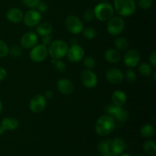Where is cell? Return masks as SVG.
<instances>
[{"mask_svg": "<svg viewBox=\"0 0 156 156\" xmlns=\"http://www.w3.org/2000/svg\"><path fill=\"white\" fill-rule=\"evenodd\" d=\"M95 131L100 136L111 134L116 128V121L112 117L105 114L99 117L95 123Z\"/></svg>", "mask_w": 156, "mask_h": 156, "instance_id": "cell-1", "label": "cell"}, {"mask_svg": "<svg viewBox=\"0 0 156 156\" xmlns=\"http://www.w3.org/2000/svg\"><path fill=\"white\" fill-rule=\"evenodd\" d=\"M48 56V49L46 46L41 44H37L31 48L30 52V58L33 62H41L45 60Z\"/></svg>", "mask_w": 156, "mask_h": 156, "instance_id": "cell-8", "label": "cell"}, {"mask_svg": "<svg viewBox=\"0 0 156 156\" xmlns=\"http://www.w3.org/2000/svg\"><path fill=\"white\" fill-rule=\"evenodd\" d=\"M19 121L14 117H5L1 123V126L5 130H15L19 126Z\"/></svg>", "mask_w": 156, "mask_h": 156, "instance_id": "cell-20", "label": "cell"}, {"mask_svg": "<svg viewBox=\"0 0 156 156\" xmlns=\"http://www.w3.org/2000/svg\"><path fill=\"white\" fill-rule=\"evenodd\" d=\"M53 92L51 91V90H47V91L44 92V96L47 99H50L52 97H53Z\"/></svg>", "mask_w": 156, "mask_h": 156, "instance_id": "cell-41", "label": "cell"}, {"mask_svg": "<svg viewBox=\"0 0 156 156\" xmlns=\"http://www.w3.org/2000/svg\"><path fill=\"white\" fill-rule=\"evenodd\" d=\"M114 45L117 48V50H120V51H124L128 48V44L127 40L123 37H117L114 40Z\"/></svg>", "mask_w": 156, "mask_h": 156, "instance_id": "cell-25", "label": "cell"}, {"mask_svg": "<svg viewBox=\"0 0 156 156\" xmlns=\"http://www.w3.org/2000/svg\"><path fill=\"white\" fill-rule=\"evenodd\" d=\"M105 58L111 63H117L120 60L121 55L117 49H108L105 53Z\"/></svg>", "mask_w": 156, "mask_h": 156, "instance_id": "cell-21", "label": "cell"}, {"mask_svg": "<svg viewBox=\"0 0 156 156\" xmlns=\"http://www.w3.org/2000/svg\"><path fill=\"white\" fill-rule=\"evenodd\" d=\"M65 27L73 34H79L84 29L82 20L76 15H69L65 20Z\"/></svg>", "mask_w": 156, "mask_h": 156, "instance_id": "cell-7", "label": "cell"}, {"mask_svg": "<svg viewBox=\"0 0 156 156\" xmlns=\"http://www.w3.org/2000/svg\"><path fill=\"white\" fill-rule=\"evenodd\" d=\"M22 2L25 6L30 8V9H34V8L37 7L41 0H22Z\"/></svg>", "mask_w": 156, "mask_h": 156, "instance_id": "cell-35", "label": "cell"}, {"mask_svg": "<svg viewBox=\"0 0 156 156\" xmlns=\"http://www.w3.org/2000/svg\"><path fill=\"white\" fill-rule=\"evenodd\" d=\"M101 156H117V155H114V154H113L112 152H108V153L107 154H103Z\"/></svg>", "mask_w": 156, "mask_h": 156, "instance_id": "cell-42", "label": "cell"}, {"mask_svg": "<svg viewBox=\"0 0 156 156\" xmlns=\"http://www.w3.org/2000/svg\"><path fill=\"white\" fill-rule=\"evenodd\" d=\"M126 148V144L123 139L121 138H115L111 143V152L116 155H121L125 150Z\"/></svg>", "mask_w": 156, "mask_h": 156, "instance_id": "cell-18", "label": "cell"}, {"mask_svg": "<svg viewBox=\"0 0 156 156\" xmlns=\"http://www.w3.org/2000/svg\"><path fill=\"white\" fill-rule=\"evenodd\" d=\"M52 43V37L50 35H46V36L42 37V44L43 45L47 46L50 45Z\"/></svg>", "mask_w": 156, "mask_h": 156, "instance_id": "cell-38", "label": "cell"}, {"mask_svg": "<svg viewBox=\"0 0 156 156\" xmlns=\"http://www.w3.org/2000/svg\"><path fill=\"white\" fill-rule=\"evenodd\" d=\"M106 114L111 116L118 123H124L129 119V113L122 107L117 106L114 104H110L105 108Z\"/></svg>", "mask_w": 156, "mask_h": 156, "instance_id": "cell-5", "label": "cell"}, {"mask_svg": "<svg viewBox=\"0 0 156 156\" xmlns=\"http://www.w3.org/2000/svg\"><path fill=\"white\" fill-rule=\"evenodd\" d=\"M138 156H146V155H143V154H140V155H139Z\"/></svg>", "mask_w": 156, "mask_h": 156, "instance_id": "cell-47", "label": "cell"}, {"mask_svg": "<svg viewBox=\"0 0 156 156\" xmlns=\"http://www.w3.org/2000/svg\"><path fill=\"white\" fill-rule=\"evenodd\" d=\"M94 17L100 21H108L114 16V9L111 4L101 2L98 4L93 9Z\"/></svg>", "mask_w": 156, "mask_h": 156, "instance_id": "cell-4", "label": "cell"}, {"mask_svg": "<svg viewBox=\"0 0 156 156\" xmlns=\"http://www.w3.org/2000/svg\"><path fill=\"white\" fill-rule=\"evenodd\" d=\"M139 73L143 76H149L152 74V68L150 64L147 62H142L138 67Z\"/></svg>", "mask_w": 156, "mask_h": 156, "instance_id": "cell-26", "label": "cell"}, {"mask_svg": "<svg viewBox=\"0 0 156 156\" xmlns=\"http://www.w3.org/2000/svg\"><path fill=\"white\" fill-rule=\"evenodd\" d=\"M9 53H10L12 56H20L22 55L23 53V50L21 47L20 46H17V45H14L9 49Z\"/></svg>", "mask_w": 156, "mask_h": 156, "instance_id": "cell-31", "label": "cell"}, {"mask_svg": "<svg viewBox=\"0 0 156 156\" xmlns=\"http://www.w3.org/2000/svg\"><path fill=\"white\" fill-rule=\"evenodd\" d=\"M66 56H67V59L71 62H79L83 59L85 56V50L79 44H73L71 47L68 48Z\"/></svg>", "mask_w": 156, "mask_h": 156, "instance_id": "cell-11", "label": "cell"}, {"mask_svg": "<svg viewBox=\"0 0 156 156\" xmlns=\"http://www.w3.org/2000/svg\"><path fill=\"white\" fill-rule=\"evenodd\" d=\"M39 38L37 34L33 31H28L21 37V47L24 49H31L37 44Z\"/></svg>", "mask_w": 156, "mask_h": 156, "instance_id": "cell-14", "label": "cell"}, {"mask_svg": "<svg viewBox=\"0 0 156 156\" xmlns=\"http://www.w3.org/2000/svg\"><path fill=\"white\" fill-rule=\"evenodd\" d=\"M82 85L88 88H92L97 85L98 76L91 69H85L82 72L80 76Z\"/></svg>", "mask_w": 156, "mask_h": 156, "instance_id": "cell-9", "label": "cell"}, {"mask_svg": "<svg viewBox=\"0 0 156 156\" xmlns=\"http://www.w3.org/2000/svg\"><path fill=\"white\" fill-rule=\"evenodd\" d=\"M68 44L62 40H56L52 41L49 45L48 54L51 56L52 59H60L66 55L68 50Z\"/></svg>", "mask_w": 156, "mask_h": 156, "instance_id": "cell-3", "label": "cell"}, {"mask_svg": "<svg viewBox=\"0 0 156 156\" xmlns=\"http://www.w3.org/2000/svg\"><path fill=\"white\" fill-rule=\"evenodd\" d=\"M96 61L93 56H87L86 58H85L84 59V65L88 69H91L94 68L95 66Z\"/></svg>", "mask_w": 156, "mask_h": 156, "instance_id": "cell-30", "label": "cell"}, {"mask_svg": "<svg viewBox=\"0 0 156 156\" xmlns=\"http://www.w3.org/2000/svg\"><path fill=\"white\" fill-rule=\"evenodd\" d=\"M143 149L146 154L149 156H155L156 155V143L154 140H149L143 143Z\"/></svg>", "mask_w": 156, "mask_h": 156, "instance_id": "cell-24", "label": "cell"}, {"mask_svg": "<svg viewBox=\"0 0 156 156\" xmlns=\"http://www.w3.org/2000/svg\"><path fill=\"white\" fill-rule=\"evenodd\" d=\"M9 47L5 41L0 40V59L9 54Z\"/></svg>", "mask_w": 156, "mask_h": 156, "instance_id": "cell-29", "label": "cell"}, {"mask_svg": "<svg viewBox=\"0 0 156 156\" xmlns=\"http://www.w3.org/2000/svg\"><path fill=\"white\" fill-rule=\"evenodd\" d=\"M140 133H141V136L143 138L146 139H150L154 136L155 133V127L152 126L150 123H146V124L143 125L140 129Z\"/></svg>", "mask_w": 156, "mask_h": 156, "instance_id": "cell-23", "label": "cell"}, {"mask_svg": "<svg viewBox=\"0 0 156 156\" xmlns=\"http://www.w3.org/2000/svg\"><path fill=\"white\" fill-rule=\"evenodd\" d=\"M55 68L59 73H63L64 71L66 69V63L61 59H56V62H54Z\"/></svg>", "mask_w": 156, "mask_h": 156, "instance_id": "cell-34", "label": "cell"}, {"mask_svg": "<svg viewBox=\"0 0 156 156\" xmlns=\"http://www.w3.org/2000/svg\"><path fill=\"white\" fill-rule=\"evenodd\" d=\"M139 7L142 9H149L152 5V0H138L137 2Z\"/></svg>", "mask_w": 156, "mask_h": 156, "instance_id": "cell-33", "label": "cell"}, {"mask_svg": "<svg viewBox=\"0 0 156 156\" xmlns=\"http://www.w3.org/2000/svg\"><path fill=\"white\" fill-rule=\"evenodd\" d=\"M149 61H150V64L152 66L155 67L156 66V52L154 51L153 53L151 54L149 56Z\"/></svg>", "mask_w": 156, "mask_h": 156, "instance_id": "cell-39", "label": "cell"}, {"mask_svg": "<svg viewBox=\"0 0 156 156\" xmlns=\"http://www.w3.org/2000/svg\"><path fill=\"white\" fill-rule=\"evenodd\" d=\"M153 79H154V80L155 81V71L154 72V76H153Z\"/></svg>", "mask_w": 156, "mask_h": 156, "instance_id": "cell-46", "label": "cell"}, {"mask_svg": "<svg viewBox=\"0 0 156 156\" xmlns=\"http://www.w3.org/2000/svg\"><path fill=\"white\" fill-rule=\"evenodd\" d=\"M83 18L84 19L87 21H91V20L94 18V11L91 9H87V10L83 13Z\"/></svg>", "mask_w": 156, "mask_h": 156, "instance_id": "cell-36", "label": "cell"}, {"mask_svg": "<svg viewBox=\"0 0 156 156\" xmlns=\"http://www.w3.org/2000/svg\"><path fill=\"white\" fill-rule=\"evenodd\" d=\"M111 100L114 105L119 107H123L126 105L127 101V96L124 91L121 90H117L114 91L111 96Z\"/></svg>", "mask_w": 156, "mask_h": 156, "instance_id": "cell-19", "label": "cell"}, {"mask_svg": "<svg viewBox=\"0 0 156 156\" xmlns=\"http://www.w3.org/2000/svg\"><path fill=\"white\" fill-rule=\"evenodd\" d=\"M125 28V21L123 18L119 16H113L108 21L107 30L112 36H118Z\"/></svg>", "mask_w": 156, "mask_h": 156, "instance_id": "cell-6", "label": "cell"}, {"mask_svg": "<svg viewBox=\"0 0 156 156\" xmlns=\"http://www.w3.org/2000/svg\"><path fill=\"white\" fill-rule=\"evenodd\" d=\"M120 156H132V155H129V154H123V155H121Z\"/></svg>", "mask_w": 156, "mask_h": 156, "instance_id": "cell-45", "label": "cell"}, {"mask_svg": "<svg viewBox=\"0 0 156 156\" xmlns=\"http://www.w3.org/2000/svg\"><path fill=\"white\" fill-rule=\"evenodd\" d=\"M126 79L127 80L128 82H130V83L136 82V73H135V71L130 69H128L126 72Z\"/></svg>", "mask_w": 156, "mask_h": 156, "instance_id": "cell-32", "label": "cell"}, {"mask_svg": "<svg viewBox=\"0 0 156 156\" xmlns=\"http://www.w3.org/2000/svg\"><path fill=\"white\" fill-rule=\"evenodd\" d=\"M47 106V98L43 94H37L34 96L30 101L29 108L32 112L35 114L41 113L45 109Z\"/></svg>", "mask_w": 156, "mask_h": 156, "instance_id": "cell-12", "label": "cell"}, {"mask_svg": "<svg viewBox=\"0 0 156 156\" xmlns=\"http://www.w3.org/2000/svg\"><path fill=\"white\" fill-rule=\"evenodd\" d=\"M6 18H7L8 21L13 24H18L23 21L24 14L20 9L12 8L6 13Z\"/></svg>", "mask_w": 156, "mask_h": 156, "instance_id": "cell-17", "label": "cell"}, {"mask_svg": "<svg viewBox=\"0 0 156 156\" xmlns=\"http://www.w3.org/2000/svg\"><path fill=\"white\" fill-rule=\"evenodd\" d=\"M37 27V32L41 37L50 35L53 32V26L49 22H43L38 24Z\"/></svg>", "mask_w": 156, "mask_h": 156, "instance_id": "cell-22", "label": "cell"}, {"mask_svg": "<svg viewBox=\"0 0 156 156\" xmlns=\"http://www.w3.org/2000/svg\"><path fill=\"white\" fill-rule=\"evenodd\" d=\"M114 7L120 17H129L135 12L136 4L134 0H114Z\"/></svg>", "mask_w": 156, "mask_h": 156, "instance_id": "cell-2", "label": "cell"}, {"mask_svg": "<svg viewBox=\"0 0 156 156\" xmlns=\"http://www.w3.org/2000/svg\"><path fill=\"white\" fill-rule=\"evenodd\" d=\"M83 36L88 40H93L97 35V31L92 27H87L82 30Z\"/></svg>", "mask_w": 156, "mask_h": 156, "instance_id": "cell-28", "label": "cell"}, {"mask_svg": "<svg viewBox=\"0 0 156 156\" xmlns=\"http://www.w3.org/2000/svg\"><path fill=\"white\" fill-rule=\"evenodd\" d=\"M105 77L108 82L112 85H117L123 82L125 76L120 69L117 68H111L106 72Z\"/></svg>", "mask_w": 156, "mask_h": 156, "instance_id": "cell-15", "label": "cell"}, {"mask_svg": "<svg viewBox=\"0 0 156 156\" xmlns=\"http://www.w3.org/2000/svg\"><path fill=\"white\" fill-rule=\"evenodd\" d=\"M2 111V101H0V114H1Z\"/></svg>", "mask_w": 156, "mask_h": 156, "instance_id": "cell-44", "label": "cell"}, {"mask_svg": "<svg viewBox=\"0 0 156 156\" xmlns=\"http://www.w3.org/2000/svg\"><path fill=\"white\" fill-rule=\"evenodd\" d=\"M5 132V129H3L1 126H0V135H2Z\"/></svg>", "mask_w": 156, "mask_h": 156, "instance_id": "cell-43", "label": "cell"}, {"mask_svg": "<svg viewBox=\"0 0 156 156\" xmlns=\"http://www.w3.org/2000/svg\"><path fill=\"white\" fill-rule=\"evenodd\" d=\"M41 19H42L41 13H40L37 10L30 9L24 15L23 21L27 27H34L40 24Z\"/></svg>", "mask_w": 156, "mask_h": 156, "instance_id": "cell-10", "label": "cell"}, {"mask_svg": "<svg viewBox=\"0 0 156 156\" xmlns=\"http://www.w3.org/2000/svg\"><path fill=\"white\" fill-rule=\"evenodd\" d=\"M140 53L138 50L131 49L127 50L123 56V62L129 68H134L140 61Z\"/></svg>", "mask_w": 156, "mask_h": 156, "instance_id": "cell-13", "label": "cell"}, {"mask_svg": "<svg viewBox=\"0 0 156 156\" xmlns=\"http://www.w3.org/2000/svg\"><path fill=\"white\" fill-rule=\"evenodd\" d=\"M36 8L40 13H44V12H46L47 11V9H48L47 3H45L44 2H41V1L40 2L39 4L37 5Z\"/></svg>", "mask_w": 156, "mask_h": 156, "instance_id": "cell-37", "label": "cell"}, {"mask_svg": "<svg viewBox=\"0 0 156 156\" xmlns=\"http://www.w3.org/2000/svg\"><path fill=\"white\" fill-rule=\"evenodd\" d=\"M56 88L61 94L69 95L74 91V85L69 79L62 78L59 79L56 82Z\"/></svg>", "mask_w": 156, "mask_h": 156, "instance_id": "cell-16", "label": "cell"}, {"mask_svg": "<svg viewBox=\"0 0 156 156\" xmlns=\"http://www.w3.org/2000/svg\"><path fill=\"white\" fill-rule=\"evenodd\" d=\"M111 143L110 140H102L98 144V149L99 152L103 154H107L111 152Z\"/></svg>", "mask_w": 156, "mask_h": 156, "instance_id": "cell-27", "label": "cell"}, {"mask_svg": "<svg viewBox=\"0 0 156 156\" xmlns=\"http://www.w3.org/2000/svg\"><path fill=\"white\" fill-rule=\"evenodd\" d=\"M7 77V71L5 69L0 66V81H3Z\"/></svg>", "mask_w": 156, "mask_h": 156, "instance_id": "cell-40", "label": "cell"}]
</instances>
